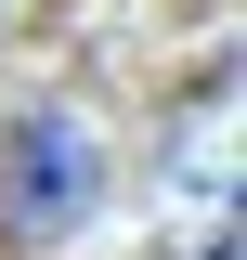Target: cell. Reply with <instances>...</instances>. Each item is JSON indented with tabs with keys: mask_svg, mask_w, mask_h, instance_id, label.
I'll return each mask as SVG.
<instances>
[{
	"mask_svg": "<svg viewBox=\"0 0 247 260\" xmlns=\"http://www.w3.org/2000/svg\"><path fill=\"white\" fill-rule=\"evenodd\" d=\"M104 208V143L78 104H26L0 130V234L13 247H65V234Z\"/></svg>",
	"mask_w": 247,
	"mask_h": 260,
	"instance_id": "6da1fadb",
	"label": "cell"
}]
</instances>
